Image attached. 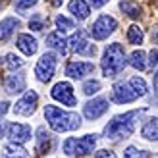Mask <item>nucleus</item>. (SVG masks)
Wrapping results in <instances>:
<instances>
[{"label": "nucleus", "mask_w": 158, "mask_h": 158, "mask_svg": "<svg viewBox=\"0 0 158 158\" xmlns=\"http://www.w3.org/2000/svg\"><path fill=\"white\" fill-rule=\"evenodd\" d=\"M145 112L143 110H131V112H125V114H118L114 116L112 120L106 123L104 127V137L106 139H127L133 135V131H135V125H137V120L139 116Z\"/></svg>", "instance_id": "f257e3e1"}, {"label": "nucleus", "mask_w": 158, "mask_h": 158, "mask_svg": "<svg viewBox=\"0 0 158 158\" xmlns=\"http://www.w3.org/2000/svg\"><path fill=\"white\" fill-rule=\"evenodd\" d=\"M44 118L48 122L50 129L56 133H66V131H75L81 127V116L77 112H68L58 106L46 104L44 106Z\"/></svg>", "instance_id": "f03ea898"}, {"label": "nucleus", "mask_w": 158, "mask_h": 158, "mask_svg": "<svg viewBox=\"0 0 158 158\" xmlns=\"http://www.w3.org/2000/svg\"><path fill=\"white\" fill-rule=\"evenodd\" d=\"M127 66V56H125V50L120 43H112L106 46L104 54H102L100 60V68L104 77H116L123 72V68Z\"/></svg>", "instance_id": "7ed1b4c3"}, {"label": "nucleus", "mask_w": 158, "mask_h": 158, "mask_svg": "<svg viewBox=\"0 0 158 158\" xmlns=\"http://www.w3.org/2000/svg\"><path fill=\"white\" fill-rule=\"evenodd\" d=\"M94 145H97V135H83V137H68L64 141V145H62V148H64V152L68 156H85V154H91L94 151Z\"/></svg>", "instance_id": "20e7f679"}, {"label": "nucleus", "mask_w": 158, "mask_h": 158, "mask_svg": "<svg viewBox=\"0 0 158 158\" xmlns=\"http://www.w3.org/2000/svg\"><path fill=\"white\" fill-rule=\"evenodd\" d=\"M118 29V21L112 18V15L102 14L97 18V21H93V25L89 27V35L94 39V41H104L110 35Z\"/></svg>", "instance_id": "39448f33"}, {"label": "nucleus", "mask_w": 158, "mask_h": 158, "mask_svg": "<svg viewBox=\"0 0 158 158\" xmlns=\"http://www.w3.org/2000/svg\"><path fill=\"white\" fill-rule=\"evenodd\" d=\"M56 66H58V54L56 52H44L35 66L37 79L41 83H48L54 75V72H56Z\"/></svg>", "instance_id": "423d86ee"}, {"label": "nucleus", "mask_w": 158, "mask_h": 158, "mask_svg": "<svg viewBox=\"0 0 158 158\" xmlns=\"http://www.w3.org/2000/svg\"><path fill=\"white\" fill-rule=\"evenodd\" d=\"M68 48L72 52H77V54H81V56H89V58H93L94 54H97V46L89 43V39H87L83 29H77L75 33L68 39Z\"/></svg>", "instance_id": "0eeeda50"}, {"label": "nucleus", "mask_w": 158, "mask_h": 158, "mask_svg": "<svg viewBox=\"0 0 158 158\" xmlns=\"http://www.w3.org/2000/svg\"><path fill=\"white\" fill-rule=\"evenodd\" d=\"M50 97L54 100L62 102L64 106H75L77 104V98H75V94H73V87L69 85L68 81H58L56 85L52 87Z\"/></svg>", "instance_id": "6e6552de"}, {"label": "nucleus", "mask_w": 158, "mask_h": 158, "mask_svg": "<svg viewBox=\"0 0 158 158\" xmlns=\"http://www.w3.org/2000/svg\"><path fill=\"white\" fill-rule=\"evenodd\" d=\"M37 104H39V94H37L35 91H27V93L14 104L12 110H14L15 116H31V114H35Z\"/></svg>", "instance_id": "1a4fd4ad"}, {"label": "nucleus", "mask_w": 158, "mask_h": 158, "mask_svg": "<svg viewBox=\"0 0 158 158\" xmlns=\"http://www.w3.org/2000/svg\"><path fill=\"white\" fill-rule=\"evenodd\" d=\"M110 98H112V102H116V104H129V102H133V100L137 98V94L133 93V89L129 87V83L118 81V83H114V87H112Z\"/></svg>", "instance_id": "9d476101"}, {"label": "nucleus", "mask_w": 158, "mask_h": 158, "mask_svg": "<svg viewBox=\"0 0 158 158\" xmlns=\"http://www.w3.org/2000/svg\"><path fill=\"white\" fill-rule=\"evenodd\" d=\"M6 135L10 137L12 143H25V141L31 139L33 131H31V127H29L27 123L12 122V123H8V127H6Z\"/></svg>", "instance_id": "9b49d317"}, {"label": "nucleus", "mask_w": 158, "mask_h": 158, "mask_svg": "<svg viewBox=\"0 0 158 158\" xmlns=\"http://www.w3.org/2000/svg\"><path fill=\"white\" fill-rule=\"evenodd\" d=\"M106 110H108V100L104 97H94L93 100H89L83 106V116L87 120H97V118H100Z\"/></svg>", "instance_id": "f8f14e48"}, {"label": "nucleus", "mask_w": 158, "mask_h": 158, "mask_svg": "<svg viewBox=\"0 0 158 158\" xmlns=\"http://www.w3.org/2000/svg\"><path fill=\"white\" fill-rule=\"evenodd\" d=\"M94 72V64L93 62H68L66 64V75L72 79H83L85 75H91Z\"/></svg>", "instance_id": "ddd939ff"}, {"label": "nucleus", "mask_w": 158, "mask_h": 158, "mask_svg": "<svg viewBox=\"0 0 158 158\" xmlns=\"http://www.w3.org/2000/svg\"><path fill=\"white\" fill-rule=\"evenodd\" d=\"M54 143H56V139L50 131H46L44 127H39L37 129V145H35V151L39 154H48L52 152L54 148Z\"/></svg>", "instance_id": "4468645a"}, {"label": "nucleus", "mask_w": 158, "mask_h": 158, "mask_svg": "<svg viewBox=\"0 0 158 158\" xmlns=\"http://www.w3.org/2000/svg\"><path fill=\"white\" fill-rule=\"evenodd\" d=\"M15 44H18V48L25 54V56H33L39 48V43L35 37H31V33H19L18 39H15Z\"/></svg>", "instance_id": "2eb2a0df"}, {"label": "nucleus", "mask_w": 158, "mask_h": 158, "mask_svg": "<svg viewBox=\"0 0 158 158\" xmlns=\"http://www.w3.org/2000/svg\"><path fill=\"white\" fill-rule=\"evenodd\" d=\"M25 85H27V81H25V75L23 73H10V75L4 77L6 93H12V94L21 93V91H25Z\"/></svg>", "instance_id": "dca6fc26"}, {"label": "nucleus", "mask_w": 158, "mask_h": 158, "mask_svg": "<svg viewBox=\"0 0 158 158\" xmlns=\"http://www.w3.org/2000/svg\"><path fill=\"white\" fill-rule=\"evenodd\" d=\"M46 46L52 50L60 52L62 56H66L68 54V39L60 33V31H52V33L46 35Z\"/></svg>", "instance_id": "f3484780"}, {"label": "nucleus", "mask_w": 158, "mask_h": 158, "mask_svg": "<svg viewBox=\"0 0 158 158\" xmlns=\"http://www.w3.org/2000/svg\"><path fill=\"white\" fill-rule=\"evenodd\" d=\"M68 10H69V14H73V18L77 21H85L91 15V6L85 0H72L68 4Z\"/></svg>", "instance_id": "a211bd4d"}, {"label": "nucleus", "mask_w": 158, "mask_h": 158, "mask_svg": "<svg viewBox=\"0 0 158 158\" xmlns=\"http://www.w3.org/2000/svg\"><path fill=\"white\" fill-rule=\"evenodd\" d=\"M19 27H21L19 19H15V18H4L2 21H0V41H8V39H10Z\"/></svg>", "instance_id": "6ab92c4d"}, {"label": "nucleus", "mask_w": 158, "mask_h": 158, "mask_svg": "<svg viewBox=\"0 0 158 158\" xmlns=\"http://www.w3.org/2000/svg\"><path fill=\"white\" fill-rule=\"evenodd\" d=\"M120 10L131 19H139L143 15V8L139 2H133V0H122L120 2Z\"/></svg>", "instance_id": "aec40b11"}, {"label": "nucleus", "mask_w": 158, "mask_h": 158, "mask_svg": "<svg viewBox=\"0 0 158 158\" xmlns=\"http://www.w3.org/2000/svg\"><path fill=\"white\" fill-rule=\"evenodd\" d=\"M127 64L131 66V68H135V69H139V72H143V69L147 68V54L143 52V50H133L131 54H129V58H127Z\"/></svg>", "instance_id": "412c9836"}, {"label": "nucleus", "mask_w": 158, "mask_h": 158, "mask_svg": "<svg viewBox=\"0 0 158 158\" xmlns=\"http://www.w3.org/2000/svg\"><path fill=\"white\" fill-rule=\"evenodd\" d=\"M4 152L8 158H27L29 156V152L25 151V147L21 143H12V141L4 147Z\"/></svg>", "instance_id": "4be33fe9"}, {"label": "nucleus", "mask_w": 158, "mask_h": 158, "mask_svg": "<svg viewBox=\"0 0 158 158\" xmlns=\"http://www.w3.org/2000/svg\"><path fill=\"white\" fill-rule=\"evenodd\" d=\"M141 135H143L147 141H156V118H148V120L145 122V125L141 127Z\"/></svg>", "instance_id": "5701e85b"}, {"label": "nucleus", "mask_w": 158, "mask_h": 158, "mask_svg": "<svg viewBox=\"0 0 158 158\" xmlns=\"http://www.w3.org/2000/svg\"><path fill=\"white\" fill-rule=\"evenodd\" d=\"M129 87L133 89V93H135L137 97H145L147 94V83H145V79L139 77V75H133L129 79Z\"/></svg>", "instance_id": "b1692460"}, {"label": "nucleus", "mask_w": 158, "mask_h": 158, "mask_svg": "<svg viewBox=\"0 0 158 158\" xmlns=\"http://www.w3.org/2000/svg\"><path fill=\"white\" fill-rule=\"evenodd\" d=\"M23 64H25V60H23L21 56H18V54H6V68L10 69V72H15V69H21Z\"/></svg>", "instance_id": "393cba45"}, {"label": "nucleus", "mask_w": 158, "mask_h": 158, "mask_svg": "<svg viewBox=\"0 0 158 158\" xmlns=\"http://www.w3.org/2000/svg\"><path fill=\"white\" fill-rule=\"evenodd\" d=\"M143 39H145V33H143V29H141L139 25H131L127 29V41L131 44H141Z\"/></svg>", "instance_id": "a878e982"}, {"label": "nucleus", "mask_w": 158, "mask_h": 158, "mask_svg": "<svg viewBox=\"0 0 158 158\" xmlns=\"http://www.w3.org/2000/svg\"><path fill=\"white\" fill-rule=\"evenodd\" d=\"M98 91H100V81H97V79H87L83 83V93L87 97H93V94H97Z\"/></svg>", "instance_id": "bb28decb"}, {"label": "nucleus", "mask_w": 158, "mask_h": 158, "mask_svg": "<svg viewBox=\"0 0 158 158\" xmlns=\"http://www.w3.org/2000/svg\"><path fill=\"white\" fill-rule=\"evenodd\" d=\"M123 156L125 158H152L148 151H139L137 147H127L123 151Z\"/></svg>", "instance_id": "cd10ccee"}, {"label": "nucleus", "mask_w": 158, "mask_h": 158, "mask_svg": "<svg viewBox=\"0 0 158 158\" xmlns=\"http://www.w3.org/2000/svg\"><path fill=\"white\" fill-rule=\"evenodd\" d=\"M56 27L60 33H64V31H69L75 27V21H72L69 18H66V15H58L56 18Z\"/></svg>", "instance_id": "c85d7f7f"}, {"label": "nucleus", "mask_w": 158, "mask_h": 158, "mask_svg": "<svg viewBox=\"0 0 158 158\" xmlns=\"http://www.w3.org/2000/svg\"><path fill=\"white\" fill-rule=\"evenodd\" d=\"M46 27V19L43 18V14H35L33 18L29 19V29L33 31H43Z\"/></svg>", "instance_id": "c756f323"}, {"label": "nucleus", "mask_w": 158, "mask_h": 158, "mask_svg": "<svg viewBox=\"0 0 158 158\" xmlns=\"http://www.w3.org/2000/svg\"><path fill=\"white\" fill-rule=\"evenodd\" d=\"M37 2H39V0H15V2H14V8H15L18 12H25V10H29V8L37 6Z\"/></svg>", "instance_id": "7c9ffc66"}, {"label": "nucleus", "mask_w": 158, "mask_h": 158, "mask_svg": "<svg viewBox=\"0 0 158 158\" xmlns=\"http://www.w3.org/2000/svg\"><path fill=\"white\" fill-rule=\"evenodd\" d=\"M94 158H116V152L110 151V148H100V151L94 152Z\"/></svg>", "instance_id": "2f4dec72"}, {"label": "nucleus", "mask_w": 158, "mask_h": 158, "mask_svg": "<svg viewBox=\"0 0 158 158\" xmlns=\"http://www.w3.org/2000/svg\"><path fill=\"white\" fill-rule=\"evenodd\" d=\"M156 58H158V52H156V48H152L151 52H148V68H156Z\"/></svg>", "instance_id": "473e14b6"}, {"label": "nucleus", "mask_w": 158, "mask_h": 158, "mask_svg": "<svg viewBox=\"0 0 158 158\" xmlns=\"http://www.w3.org/2000/svg\"><path fill=\"white\" fill-rule=\"evenodd\" d=\"M8 110H10V102H6V100H2V102H0V118H2L6 112H8Z\"/></svg>", "instance_id": "72a5a7b5"}, {"label": "nucleus", "mask_w": 158, "mask_h": 158, "mask_svg": "<svg viewBox=\"0 0 158 158\" xmlns=\"http://www.w3.org/2000/svg\"><path fill=\"white\" fill-rule=\"evenodd\" d=\"M106 2H108V0H89L87 4H91L93 8H102V6H104Z\"/></svg>", "instance_id": "f704fd0d"}, {"label": "nucleus", "mask_w": 158, "mask_h": 158, "mask_svg": "<svg viewBox=\"0 0 158 158\" xmlns=\"http://www.w3.org/2000/svg\"><path fill=\"white\" fill-rule=\"evenodd\" d=\"M46 2H48L50 6H54V8H58V6H62V2H64V0H46Z\"/></svg>", "instance_id": "c9c22d12"}, {"label": "nucleus", "mask_w": 158, "mask_h": 158, "mask_svg": "<svg viewBox=\"0 0 158 158\" xmlns=\"http://www.w3.org/2000/svg\"><path fill=\"white\" fill-rule=\"evenodd\" d=\"M2 131H4V127H2V122H0V135H2Z\"/></svg>", "instance_id": "e433bc0d"}, {"label": "nucleus", "mask_w": 158, "mask_h": 158, "mask_svg": "<svg viewBox=\"0 0 158 158\" xmlns=\"http://www.w3.org/2000/svg\"><path fill=\"white\" fill-rule=\"evenodd\" d=\"M0 6H2V2H0Z\"/></svg>", "instance_id": "4c0bfd02"}]
</instances>
